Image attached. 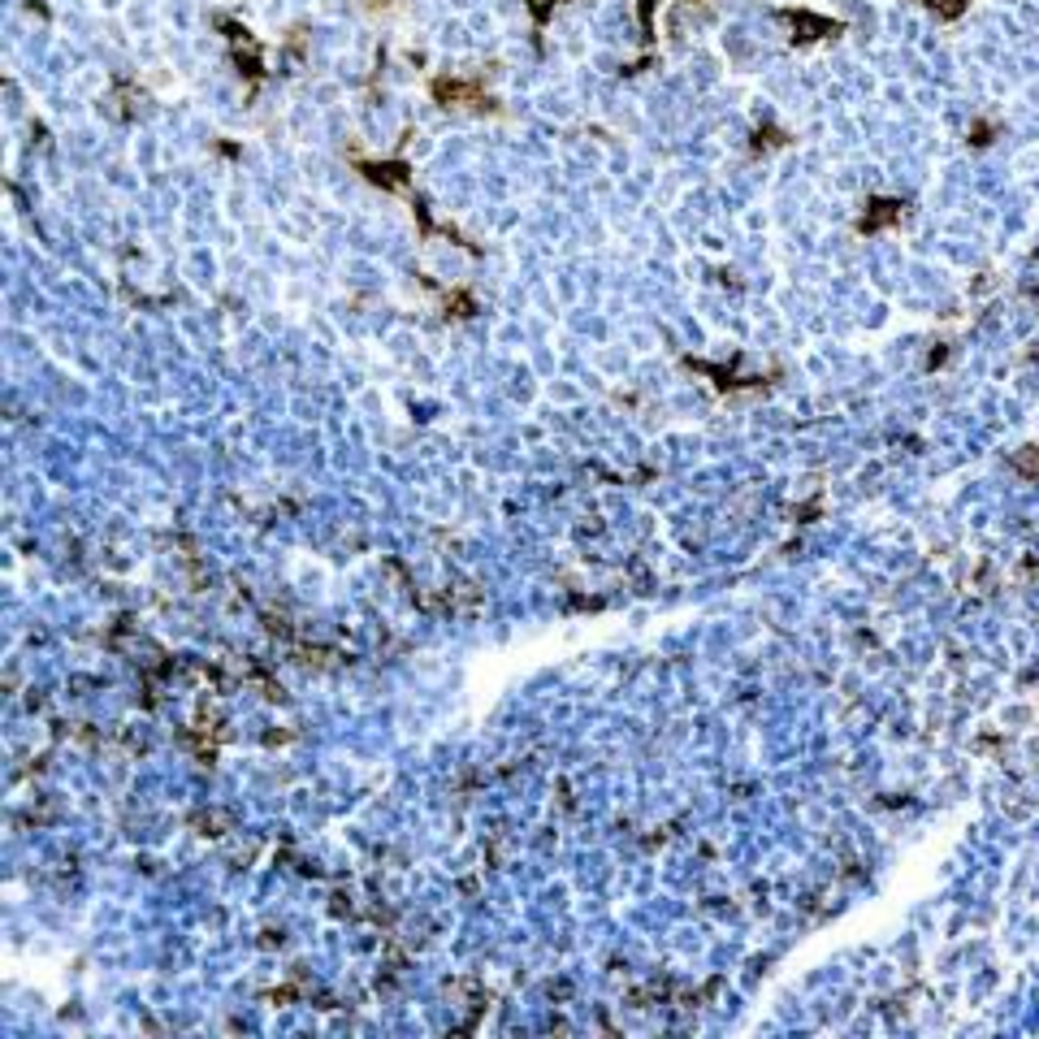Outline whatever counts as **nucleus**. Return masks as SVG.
Listing matches in <instances>:
<instances>
[{"mask_svg":"<svg viewBox=\"0 0 1039 1039\" xmlns=\"http://www.w3.org/2000/svg\"><path fill=\"white\" fill-rule=\"evenodd\" d=\"M433 96L442 104H459V100H472V104H490L481 96L477 83H459V78H433Z\"/></svg>","mask_w":1039,"mask_h":1039,"instance_id":"1","label":"nucleus"},{"mask_svg":"<svg viewBox=\"0 0 1039 1039\" xmlns=\"http://www.w3.org/2000/svg\"><path fill=\"white\" fill-rule=\"evenodd\" d=\"M360 169L377 182V187H403V182H407V169H403V165H360Z\"/></svg>","mask_w":1039,"mask_h":1039,"instance_id":"2","label":"nucleus"},{"mask_svg":"<svg viewBox=\"0 0 1039 1039\" xmlns=\"http://www.w3.org/2000/svg\"><path fill=\"white\" fill-rule=\"evenodd\" d=\"M927 9H936L940 18H962L966 13V0H923Z\"/></svg>","mask_w":1039,"mask_h":1039,"instance_id":"3","label":"nucleus"},{"mask_svg":"<svg viewBox=\"0 0 1039 1039\" xmlns=\"http://www.w3.org/2000/svg\"><path fill=\"white\" fill-rule=\"evenodd\" d=\"M555 5H563V0H529L533 22H537V26H546V22H550V9H555Z\"/></svg>","mask_w":1039,"mask_h":1039,"instance_id":"4","label":"nucleus"},{"mask_svg":"<svg viewBox=\"0 0 1039 1039\" xmlns=\"http://www.w3.org/2000/svg\"><path fill=\"white\" fill-rule=\"evenodd\" d=\"M641 26H646V39L654 35V0H641Z\"/></svg>","mask_w":1039,"mask_h":1039,"instance_id":"5","label":"nucleus"}]
</instances>
